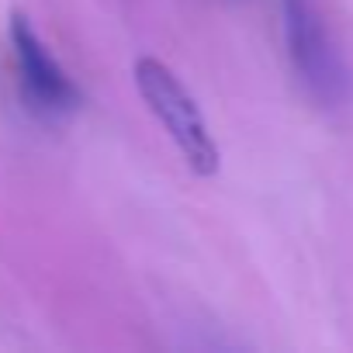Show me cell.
I'll return each mask as SVG.
<instances>
[{"mask_svg":"<svg viewBox=\"0 0 353 353\" xmlns=\"http://www.w3.org/2000/svg\"><path fill=\"white\" fill-rule=\"evenodd\" d=\"M281 14H284V46H288L291 66L298 80L305 83V90L325 108L343 104L350 97L353 80L315 4L312 0H284Z\"/></svg>","mask_w":353,"mask_h":353,"instance_id":"7a4b0ae2","label":"cell"},{"mask_svg":"<svg viewBox=\"0 0 353 353\" xmlns=\"http://www.w3.org/2000/svg\"><path fill=\"white\" fill-rule=\"evenodd\" d=\"M11 49H14L21 101L35 118L56 125L80 111L83 97H80L77 83L66 77V70L56 63V56L46 49V42L35 35L32 21L21 11L11 14Z\"/></svg>","mask_w":353,"mask_h":353,"instance_id":"3957f363","label":"cell"},{"mask_svg":"<svg viewBox=\"0 0 353 353\" xmlns=\"http://www.w3.org/2000/svg\"><path fill=\"white\" fill-rule=\"evenodd\" d=\"M135 83H139V94L145 97L149 111L159 118V125L170 132L181 156L188 159V166L198 176H212L219 170V149L208 135V125H205L194 97L173 77V70L163 66L159 59L145 56L135 63Z\"/></svg>","mask_w":353,"mask_h":353,"instance_id":"6da1fadb","label":"cell"}]
</instances>
